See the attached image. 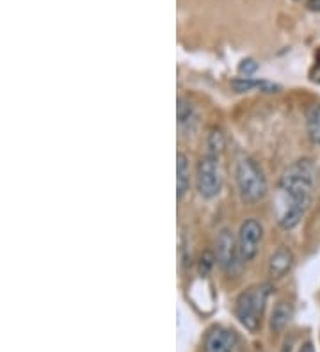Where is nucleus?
I'll use <instances>...</instances> for the list:
<instances>
[{"mask_svg":"<svg viewBox=\"0 0 320 352\" xmlns=\"http://www.w3.org/2000/svg\"><path fill=\"white\" fill-rule=\"evenodd\" d=\"M273 285L260 283L255 287H249L244 290L235 302V315L239 322L251 333H256L262 326V317H264L265 305L270 296Z\"/></svg>","mask_w":320,"mask_h":352,"instance_id":"nucleus-2","label":"nucleus"},{"mask_svg":"<svg viewBox=\"0 0 320 352\" xmlns=\"http://www.w3.org/2000/svg\"><path fill=\"white\" fill-rule=\"evenodd\" d=\"M231 87H233L237 93H246V91H251V89H258V91H264V93H276L279 87L273 82H267V80H256V78L251 77H239L231 80Z\"/></svg>","mask_w":320,"mask_h":352,"instance_id":"nucleus-11","label":"nucleus"},{"mask_svg":"<svg viewBox=\"0 0 320 352\" xmlns=\"http://www.w3.org/2000/svg\"><path fill=\"white\" fill-rule=\"evenodd\" d=\"M213 262H217V258L213 256L212 253H205L201 256V262H200V272L201 276H206L210 272V269L213 267Z\"/></svg>","mask_w":320,"mask_h":352,"instance_id":"nucleus-16","label":"nucleus"},{"mask_svg":"<svg viewBox=\"0 0 320 352\" xmlns=\"http://www.w3.org/2000/svg\"><path fill=\"white\" fill-rule=\"evenodd\" d=\"M191 189V162L185 153L176 155V198L182 199Z\"/></svg>","mask_w":320,"mask_h":352,"instance_id":"nucleus-9","label":"nucleus"},{"mask_svg":"<svg viewBox=\"0 0 320 352\" xmlns=\"http://www.w3.org/2000/svg\"><path fill=\"white\" fill-rule=\"evenodd\" d=\"M292 315H294V309H292L290 302H277V306L273 311V320H270V326L274 331H281L288 326V322L292 320Z\"/></svg>","mask_w":320,"mask_h":352,"instance_id":"nucleus-12","label":"nucleus"},{"mask_svg":"<svg viewBox=\"0 0 320 352\" xmlns=\"http://www.w3.org/2000/svg\"><path fill=\"white\" fill-rule=\"evenodd\" d=\"M256 69H258V63L253 59H244L239 65V74L244 77H251L253 74H256Z\"/></svg>","mask_w":320,"mask_h":352,"instance_id":"nucleus-15","label":"nucleus"},{"mask_svg":"<svg viewBox=\"0 0 320 352\" xmlns=\"http://www.w3.org/2000/svg\"><path fill=\"white\" fill-rule=\"evenodd\" d=\"M308 135L315 144H320V103H313L306 111Z\"/></svg>","mask_w":320,"mask_h":352,"instance_id":"nucleus-13","label":"nucleus"},{"mask_svg":"<svg viewBox=\"0 0 320 352\" xmlns=\"http://www.w3.org/2000/svg\"><path fill=\"white\" fill-rule=\"evenodd\" d=\"M292 267H294V253L288 248H279L269 258V276L274 279H279L288 274Z\"/></svg>","mask_w":320,"mask_h":352,"instance_id":"nucleus-8","label":"nucleus"},{"mask_svg":"<svg viewBox=\"0 0 320 352\" xmlns=\"http://www.w3.org/2000/svg\"><path fill=\"white\" fill-rule=\"evenodd\" d=\"M306 8L313 13H320V0H306Z\"/></svg>","mask_w":320,"mask_h":352,"instance_id":"nucleus-17","label":"nucleus"},{"mask_svg":"<svg viewBox=\"0 0 320 352\" xmlns=\"http://www.w3.org/2000/svg\"><path fill=\"white\" fill-rule=\"evenodd\" d=\"M222 150H224V135L221 130H212L209 133V153L221 157Z\"/></svg>","mask_w":320,"mask_h":352,"instance_id":"nucleus-14","label":"nucleus"},{"mask_svg":"<svg viewBox=\"0 0 320 352\" xmlns=\"http://www.w3.org/2000/svg\"><path fill=\"white\" fill-rule=\"evenodd\" d=\"M215 258L222 271L228 274H235L240 269L242 260H240L239 244L228 228L219 232L217 241H215Z\"/></svg>","mask_w":320,"mask_h":352,"instance_id":"nucleus-6","label":"nucleus"},{"mask_svg":"<svg viewBox=\"0 0 320 352\" xmlns=\"http://www.w3.org/2000/svg\"><path fill=\"white\" fill-rule=\"evenodd\" d=\"M235 184L239 189L240 199L248 205L260 203L267 196L269 185L264 169L251 157H240L235 168Z\"/></svg>","mask_w":320,"mask_h":352,"instance_id":"nucleus-3","label":"nucleus"},{"mask_svg":"<svg viewBox=\"0 0 320 352\" xmlns=\"http://www.w3.org/2000/svg\"><path fill=\"white\" fill-rule=\"evenodd\" d=\"M196 187L201 198H217L222 189V173L217 155L206 153L196 169Z\"/></svg>","mask_w":320,"mask_h":352,"instance_id":"nucleus-4","label":"nucleus"},{"mask_svg":"<svg viewBox=\"0 0 320 352\" xmlns=\"http://www.w3.org/2000/svg\"><path fill=\"white\" fill-rule=\"evenodd\" d=\"M317 189V168L310 159L294 162L283 173L274 198V214L283 230H294L313 201Z\"/></svg>","mask_w":320,"mask_h":352,"instance_id":"nucleus-1","label":"nucleus"},{"mask_svg":"<svg viewBox=\"0 0 320 352\" xmlns=\"http://www.w3.org/2000/svg\"><path fill=\"white\" fill-rule=\"evenodd\" d=\"M239 344V336L233 329L213 327L205 340V352H233Z\"/></svg>","mask_w":320,"mask_h":352,"instance_id":"nucleus-7","label":"nucleus"},{"mask_svg":"<svg viewBox=\"0 0 320 352\" xmlns=\"http://www.w3.org/2000/svg\"><path fill=\"white\" fill-rule=\"evenodd\" d=\"M262 241H264V226H262L260 221L246 219L240 224L237 244H239V253L242 263L255 260L258 251H260Z\"/></svg>","mask_w":320,"mask_h":352,"instance_id":"nucleus-5","label":"nucleus"},{"mask_svg":"<svg viewBox=\"0 0 320 352\" xmlns=\"http://www.w3.org/2000/svg\"><path fill=\"white\" fill-rule=\"evenodd\" d=\"M176 114H178V129L189 135L194 132L198 125V114L196 109L189 100L178 98V107H176Z\"/></svg>","mask_w":320,"mask_h":352,"instance_id":"nucleus-10","label":"nucleus"},{"mask_svg":"<svg viewBox=\"0 0 320 352\" xmlns=\"http://www.w3.org/2000/svg\"><path fill=\"white\" fill-rule=\"evenodd\" d=\"M299 352H315V347H313L312 342H306V344H304L303 347L299 349Z\"/></svg>","mask_w":320,"mask_h":352,"instance_id":"nucleus-18","label":"nucleus"}]
</instances>
